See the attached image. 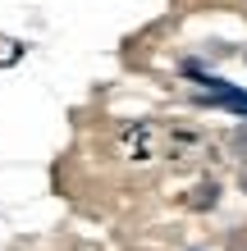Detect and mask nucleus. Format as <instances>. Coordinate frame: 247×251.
Returning <instances> with one entry per match:
<instances>
[{"mask_svg": "<svg viewBox=\"0 0 247 251\" xmlns=\"http://www.w3.org/2000/svg\"><path fill=\"white\" fill-rule=\"evenodd\" d=\"M211 201H215V187L206 183V187H201V197H192V205H201V210H206V205H211Z\"/></svg>", "mask_w": 247, "mask_h": 251, "instance_id": "obj_1", "label": "nucleus"}, {"mask_svg": "<svg viewBox=\"0 0 247 251\" xmlns=\"http://www.w3.org/2000/svg\"><path fill=\"white\" fill-rule=\"evenodd\" d=\"M234 151H243V155H247V128H238V137H234Z\"/></svg>", "mask_w": 247, "mask_h": 251, "instance_id": "obj_2", "label": "nucleus"}, {"mask_svg": "<svg viewBox=\"0 0 247 251\" xmlns=\"http://www.w3.org/2000/svg\"><path fill=\"white\" fill-rule=\"evenodd\" d=\"M243 187H247V183H243Z\"/></svg>", "mask_w": 247, "mask_h": 251, "instance_id": "obj_3", "label": "nucleus"}]
</instances>
